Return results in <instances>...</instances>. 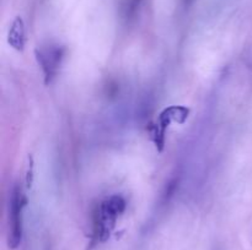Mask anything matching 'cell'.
<instances>
[{"mask_svg":"<svg viewBox=\"0 0 252 250\" xmlns=\"http://www.w3.org/2000/svg\"><path fill=\"white\" fill-rule=\"evenodd\" d=\"M62 52L59 48H50L44 49L42 52L38 53V62L41 63L42 67L44 70L46 78L51 79L57 71V67L59 65Z\"/></svg>","mask_w":252,"mask_h":250,"instance_id":"2","label":"cell"},{"mask_svg":"<svg viewBox=\"0 0 252 250\" xmlns=\"http://www.w3.org/2000/svg\"><path fill=\"white\" fill-rule=\"evenodd\" d=\"M22 200L20 190L15 188L10 200V215H9V247L16 249L22 238V223H21Z\"/></svg>","mask_w":252,"mask_h":250,"instance_id":"1","label":"cell"}]
</instances>
